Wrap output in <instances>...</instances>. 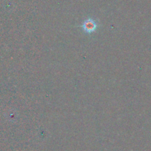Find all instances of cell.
I'll list each match as a JSON object with an SVG mask.
<instances>
[{"instance_id":"1","label":"cell","mask_w":151,"mask_h":151,"mask_svg":"<svg viewBox=\"0 0 151 151\" xmlns=\"http://www.w3.org/2000/svg\"><path fill=\"white\" fill-rule=\"evenodd\" d=\"M82 27L86 32H92L97 28V24L92 19H88L82 25Z\"/></svg>"}]
</instances>
